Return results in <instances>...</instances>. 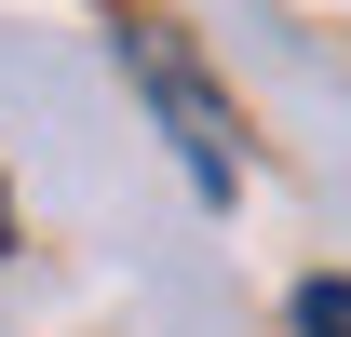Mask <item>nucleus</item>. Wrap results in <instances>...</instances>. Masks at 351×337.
<instances>
[{
    "label": "nucleus",
    "instance_id": "3",
    "mask_svg": "<svg viewBox=\"0 0 351 337\" xmlns=\"http://www.w3.org/2000/svg\"><path fill=\"white\" fill-rule=\"evenodd\" d=\"M0 243H14V189H0Z\"/></svg>",
    "mask_w": 351,
    "mask_h": 337
},
{
    "label": "nucleus",
    "instance_id": "2",
    "mask_svg": "<svg viewBox=\"0 0 351 337\" xmlns=\"http://www.w3.org/2000/svg\"><path fill=\"white\" fill-rule=\"evenodd\" d=\"M284 337H351V284L338 270H311V284L284 297Z\"/></svg>",
    "mask_w": 351,
    "mask_h": 337
},
{
    "label": "nucleus",
    "instance_id": "1",
    "mask_svg": "<svg viewBox=\"0 0 351 337\" xmlns=\"http://www.w3.org/2000/svg\"><path fill=\"white\" fill-rule=\"evenodd\" d=\"M108 54H122V82L149 95V122L176 135V162H189V189H203V203H230V189H243V149H230V95L203 82L189 54H176V27L122 14V27H108Z\"/></svg>",
    "mask_w": 351,
    "mask_h": 337
}]
</instances>
